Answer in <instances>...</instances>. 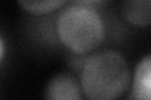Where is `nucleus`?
I'll return each instance as SVG.
<instances>
[{
    "instance_id": "1",
    "label": "nucleus",
    "mask_w": 151,
    "mask_h": 100,
    "mask_svg": "<svg viewBox=\"0 0 151 100\" xmlns=\"http://www.w3.org/2000/svg\"><path fill=\"white\" fill-rule=\"evenodd\" d=\"M131 82L129 63L116 50H102L87 56L81 66L79 85L87 100H117Z\"/></svg>"
},
{
    "instance_id": "2",
    "label": "nucleus",
    "mask_w": 151,
    "mask_h": 100,
    "mask_svg": "<svg viewBox=\"0 0 151 100\" xmlns=\"http://www.w3.org/2000/svg\"><path fill=\"white\" fill-rule=\"evenodd\" d=\"M55 34L70 53L82 55L101 45L106 26L96 8L78 1L63 6L55 21Z\"/></svg>"
},
{
    "instance_id": "3",
    "label": "nucleus",
    "mask_w": 151,
    "mask_h": 100,
    "mask_svg": "<svg viewBox=\"0 0 151 100\" xmlns=\"http://www.w3.org/2000/svg\"><path fill=\"white\" fill-rule=\"evenodd\" d=\"M79 80L68 73H59L49 79L45 87V100H83Z\"/></svg>"
},
{
    "instance_id": "4",
    "label": "nucleus",
    "mask_w": 151,
    "mask_h": 100,
    "mask_svg": "<svg viewBox=\"0 0 151 100\" xmlns=\"http://www.w3.org/2000/svg\"><path fill=\"white\" fill-rule=\"evenodd\" d=\"M131 100H151V56L139 60L132 75Z\"/></svg>"
},
{
    "instance_id": "5",
    "label": "nucleus",
    "mask_w": 151,
    "mask_h": 100,
    "mask_svg": "<svg viewBox=\"0 0 151 100\" xmlns=\"http://www.w3.org/2000/svg\"><path fill=\"white\" fill-rule=\"evenodd\" d=\"M122 16L134 26H147L151 20L150 0H129L121 5Z\"/></svg>"
},
{
    "instance_id": "6",
    "label": "nucleus",
    "mask_w": 151,
    "mask_h": 100,
    "mask_svg": "<svg viewBox=\"0 0 151 100\" xmlns=\"http://www.w3.org/2000/svg\"><path fill=\"white\" fill-rule=\"evenodd\" d=\"M20 5L25 11L33 14V15H44L49 14L57 9L63 8L67 5V1L64 0H45V1H19Z\"/></svg>"
},
{
    "instance_id": "7",
    "label": "nucleus",
    "mask_w": 151,
    "mask_h": 100,
    "mask_svg": "<svg viewBox=\"0 0 151 100\" xmlns=\"http://www.w3.org/2000/svg\"><path fill=\"white\" fill-rule=\"evenodd\" d=\"M4 55H5V43H4L3 38L0 36V63H1Z\"/></svg>"
}]
</instances>
